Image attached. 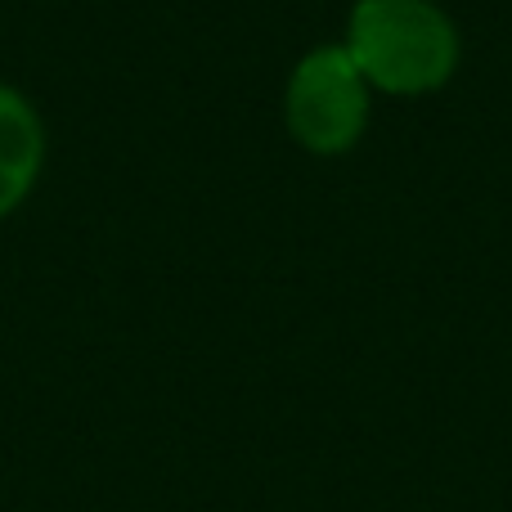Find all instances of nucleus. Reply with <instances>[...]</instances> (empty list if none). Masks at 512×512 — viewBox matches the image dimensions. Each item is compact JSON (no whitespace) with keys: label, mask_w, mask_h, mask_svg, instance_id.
Here are the masks:
<instances>
[{"label":"nucleus","mask_w":512,"mask_h":512,"mask_svg":"<svg viewBox=\"0 0 512 512\" xmlns=\"http://www.w3.org/2000/svg\"><path fill=\"white\" fill-rule=\"evenodd\" d=\"M346 54L373 90L427 95L459 68V32L432 0H355Z\"/></svg>","instance_id":"nucleus-1"},{"label":"nucleus","mask_w":512,"mask_h":512,"mask_svg":"<svg viewBox=\"0 0 512 512\" xmlns=\"http://www.w3.org/2000/svg\"><path fill=\"white\" fill-rule=\"evenodd\" d=\"M45 162V126L14 86H0V221L23 207Z\"/></svg>","instance_id":"nucleus-3"},{"label":"nucleus","mask_w":512,"mask_h":512,"mask_svg":"<svg viewBox=\"0 0 512 512\" xmlns=\"http://www.w3.org/2000/svg\"><path fill=\"white\" fill-rule=\"evenodd\" d=\"M288 135L306 153L337 158L364 140L369 126V81L351 63L346 45H319L292 68L283 95Z\"/></svg>","instance_id":"nucleus-2"}]
</instances>
